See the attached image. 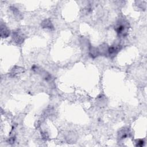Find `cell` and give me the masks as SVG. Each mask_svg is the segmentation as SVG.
Segmentation results:
<instances>
[{"mask_svg": "<svg viewBox=\"0 0 147 147\" xmlns=\"http://www.w3.org/2000/svg\"><path fill=\"white\" fill-rule=\"evenodd\" d=\"M121 49V47L120 45L119 44H115L110 46L108 47L107 55H108L110 58H113L120 52Z\"/></svg>", "mask_w": 147, "mask_h": 147, "instance_id": "obj_3", "label": "cell"}, {"mask_svg": "<svg viewBox=\"0 0 147 147\" xmlns=\"http://www.w3.org/2000/svg\"><path fill=\"white\" fill-rule=\"evenodd\" d=\"M43 28L44 29H54V25L51 22V21L49 19L44 20L41 24Z\"/></svg>", "mask_w": 147, "mask_h": 147, "instance_id": "obj_5", "label": "cell"}, {"mask_svg": "<svg viewBox=\"0 0 147 147\" xmlns=\"http://www.w3.org/2000/svg\"><path fill=\"white\" fill-rule=\"evenodd\" d=\"M129 130L127 128L122 129L119 133V137L120 139H124L129 136Z\"/></svg>", "mask_w": 147, "mask_h": 147, "instance_id": "obj_7", "label": "cell"}, {"mask_svg": "<svg viewBox=\"0 0 147 147\" xmlns=\"http://www.w3.org/2000/svg\"><path fill=\"white\" fill-rule=\"evenodd\" d=\"M89 54L91 58H95L100 55L99 51L98 48L91 47L89 50Z\"/></svg>", "mask_w": 147, "mask_h": 147, "instance_id": "obj_6", "label": "cell"}, {"mask_svg": "<svg viewBox=\"0 0 147 147\" xmlns=\"http://www.w3.org/2000/svg\"><path fill=\"white\" fill-rule=\"evenodd\" d=\"M10 35V30L3 24L1 25V36L2 38H7Z\"/></svg>", "mask_w": 147, "mask_h": 147, "instance_id": "obj_4", "label": "cell"}, {"mask_svg": "<svg viewBox=\"0 0 147 147\" xmlns=\"http://www.w3.org/2000/svg\"><path fill=\"white\" fill-rule=\"evenodd\" d=\"M129 27V24L127 21L121 20L116 24L115 29L119 37L124 38L128 34Z\"/></svg>", "mask_w": 147, "mask_h": 147, "instance_id": "obj_1", "label": "cell"}, {"mask_svg": "<svg viewBox=\"0 0 147 147\" xmlns=\"http://www.w3.org/2000/svg\"><path fill=\"white\" fill-rule=\"evenodd\" d=\"M12 39L15 43L20 45L24 43L25 39V36L21 30H17L13 32Z\"/></svg>", "mask_w": 147, "mask_h": 147, "instance_id": "obj_2", "label": "cell"}, {"mask_svg": "<svg viewBox=\"0 0 147 147\" xmlns=\"http://www.w3.org/2000/svg\"><path fill=\"white\" fill-rule=\"evenodd\" d=\"M136 146H143L144 144V141L142 139H140L138 140H137V141L136 142Z\"/></svg>", "mask_w": 147, "mask_h": 147, "instance_id": "obj_8", "label": "cell"}]
</instances>
